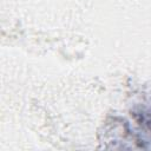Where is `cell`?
I'll use <instances>...</instances> for the list:
<instances>
[{
	"label": "cell",
	"instance_id": "obj_1",
	"mask_svg": "<svg viewBox=\"0 0 151 151\" xmlns=\"http://www.w3.org/2000/svg\"><path fill=\"white\" fill-rule=\"evenodd\" d=\"M139 116H140V120L138 123L143 124L144 129H146L151 133V107L145 110V111H143V112H140Z\"/></svg>",
	"mask_w": 151,
	"mask_h": 151
}]
</instances>
